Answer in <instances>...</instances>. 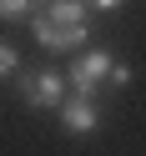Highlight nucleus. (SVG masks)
Segmentation results:
<instances>
[{
    "label": "nucleus",
    "instance_id": "f257e3e1",
    "mask_svg": "<svg viewBox=\"0 0 146 156\" xmlns=\"http://www.w3.org/2000/svg\"><path fill=\"white\" fill-rule=\"evenodd\" d=\"M30 30L45 51H76L91 41V5L86 0H45L30 15Z\"/></svg>",
    "mask_w": 146,
    "mask_h": 156
},
{
    "label": "nucleus",
    "instance_id": "f03ea898",
    "mask_svg": "<svg viewBox=\"0 0 146 156\" xmlns=\"http://www.w3.org/2000/svg\"><path fill=\"white\" fill-rule=\"evenodd\" d=\"M66 81L76 86V96H101L111 86H131V66H121L111 51H86V55H76Z\"/></svg>",
    "mask_w": 146,
    "mask_h": 156
},
{
    "label": "nucleus",
    "instance_id": "7ed1b4c3",
    "mask_svg": "<svg viewBox=\"0 0 146 156\" xmlns=\"http://www.w3.org/2000/svg\"><path fill=\"white\" fill-rule=\"evenodd\" d=\"M20 96H25V106H35V111H55V106L66 101V76H55V71H25L20 76Z\"/></svg>",
    "mask_w": 146,
    "mask_h": 156
},
{
    "label": "nucleus",
    "instance_id": "20e7f679",
    "mask_svg": "<svg viewBox=\"0 0 146 156\" xmlns=\"http://www.w3.org/2000/svg\"><path fill=\"white\" fill-rule=\"evenodd\" d=\"M55 111H61V126H66L71 136H91L96 126H101V106H96V96H66Z\"/></svg>",
    "mask_w": 146,
    "mask_h": 156
},
{
    "label": "nucleus",
    "instance_id": "39448f33",
    "mask_svg": "<svg viewBox=\"0 0 146 156\" xmlns=\"http://www.w3.org/2000/svg\"><path fill=\"white\" fill-rule=\"evenodd\" d=\"M41 10V0H0V20H30Z\"/></svg>",
    "mask_w": 146,
    "mask_h": 156
},
{
    "label": "nucleus",
    "instance_id": "423d86ee",
    "mask_svg": "<svg viewBox=\"0 0 146 156\" xmlns=\"http://www.w3.org/2000/svg\"><path fill=\"white\" fill-rule=\"evenodd\" d=\"M15 71H20V55H15L10 45L0 41V76H15Z\"/></svg>",
    "mask_w": 146,
    "mask_h": 156
},
{
    "label": "nucleus",
    "instance_id": "0eeeda50",
    "mask_svg": "<svg viewBox=\"0 0 146 156\" xmlns=\"http://www.w3.org/2000/svg\"><path fill=\"white\" fill-rule=\"evenodd\" d=\"M86 5H91V10H121L126 0H86Z\"/></svg>",
    "mask_w": 146,
    "mask_h": 156
},
{
    "label": "nucleus",
    "instance_id": "6e6552de",
    "mask_svg": "<svg viewBox=\"0 0 146 156\" xmlns=\"http://www.w3.org/2000/svg\"><path fill=\"white\" fill-rule=\"evenodd\" d=\"M41 5H45V0H41Z\"/></svg>",
    "mask_w": 146,
    "mask_h": 156
}]
</instances>
